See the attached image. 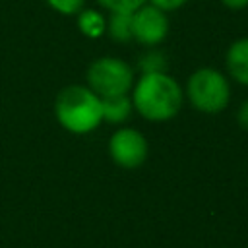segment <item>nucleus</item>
I'll return each mask as SVG.
<instances>
[{"mask_svg":"<svg viewBox=\"0 0 248 248\" xmlns=\"http://www.w3.org/2000/svg\"><path fill=\"white\" fill-rule=\"evenodd\" d=\"M184 101L182 87L167 72L141 74L134 81L132 105L134 108L151 122H165L178 114Z\"/></svg>","mask_w":248,"mask_h":248,"instance_id":"obj_1","label":"nucleus"},{"mask_svg":"<svg viewBox=\"0 0 248 248\" xmlns=\"http://www.w3.org/2000/svg\"><path fill=\"white\" fill-rule=\"evenodd\" d=\"M54 114L64 130L89 134L103 120L101 97L85 85H68L54 99Z\"/></svg>","mask_w":248,"mask_h":248,"instance_id":"obj_2","label":"nucleus"},{"mask_svg":"<svg viewBox=\"0 0 248 248\" xmlns=\"http://www.w3.org/2000/svg\"><path fill=\"white\" fill-rule=\"evenodd\" d=\"M186 97L196 110L205 114H217L229 105L231 87L227 78L219 70L200 68L188 78Z\"/></svg>","mask_w":248,"mask_h":248,"instance_id":"obj_3","label":"nucleus"},{"mask_svg":"<svg viewBox=\"0 0 248 248\" xmlns=\"http://www.w3.org/2000/svg\"><path fill=\"white\" fill-rule=\"evenodd\" d=\"M87 87L101 99L128 95L134 87V70L116 56L97 58L87 68Z\"/></svg>","mask_w":248,"mask_h":248,"instance_id":"obj_4","label":"nucleus"},{"mask_svg":"<svg viewBox=\"0 0 248 248\" xmlns=\"http://www.w3.org/2000/svg\"><path fill=\"white\" fill-rule=\"evenodd\" d=\"M110 159L122 169H138L145 163L149 145L136 128H118L108 140Z\"/></svg>","mask_w":248,"mask_h":248,"instance_id":"obj_5","label":"nucleus"},{"mask_svg":"<svg viewBox=\"0 0 248 248\" xmlns=\"http://www.w3.org/2000/svg\"><path fill=\"white\" fill-rule=\"evenodd\" d=\"M169 33V19L163 10L153 4H143L132 14V35L143 46H155L165 41Z\"/></svg>","mask_w":248,"mask_h":248,"instance_id":"obj_6","label":"nucleus"},{"mask_svg":"<svg viewBox=\"0 0 248 248\" xmlns=\"http://www.w3.org/2000/svg\"><path fill=\"white\" fill-rule=\"evenodd\" d=\"M225 64L231 78H234L242 85H248V37L236 39L227 48Z\"/></svg>","mask_w":248,"mask_h":248,"instance_id":"obj_7","label":"nucleus"},{"mask_svg":"<svg viewBox=\"0 0 248 248\" xmlns=\"http://www.w3.org/2000/svg\"><path fill=\"white\" fill-rule=\"evenodd\" d=\"M134 105H132V99L128 95H116V97H105L101 99V110H103V120L107 122H124L130 112H132Z\"/></svg>","mask_w":248,"mask_h":248,"instance_id":"obj_8","label":"nucleus"},{"mask_svg":"<svg viewBox=\"0 0 248 248\" xmlns=\"http://www.w3.org/2000/svg\"><path fill=\"white\" fill-rule=\"evenodd\" d=\"M107 33L112 41L126 43L134 39L132 35V14H110L107 19Z\"/></svg>","mask_w":248,"mask_h":248,"instance_id":"obj_9","label":"nucleus"},{"mask_svg":"<svg viewBox=\"0 0 248 248\" xmlns=\"http://www.w3.org/2000/svg\"><path fill=\"white\" fill-rule=\"evenodd\" d=\"M78 27L83 35H87L91 39H97L107 31V21L95 10H81L79 16H78Z\"/></svg>","mask_w":248,"mask_h":248,"instance_id":"obj_10","label":"nucleus"},{"mask_svg":"<svg viewBox=\"0 0 248 248\" xmlns=\"http://www.w3.org/2000/svg\"><path fill=\"white\" fill-rule=\"evenodd\" d=\"M110 14H134L147 0H97Z\"/></svg>","mask_w":248,"mask_h":248,"instance_id":"obj_11","label":"nucleus"},{"mask_svg":"<svg viewBox=\"0 0 248 248\" xmlns=\"http://www.w3.org/2000/svg\"><path fill=\"white\" fill-rule=\"evenodd\" d=\"M165 56L161 52H147L140 60L141 74H155V72H165Z\"/></svg>","mask_w":248,"mask_h":248,"instance_id":"obj_12","label":"nucleus"},{"mask_svg":"<svg viewBox=\"0 0 248 248\" xmlns=\"http://www.w3.org/2000/svg\"><path fill=\"white\" fill-rule=\"evenodd\" d=\"M46 2L52 10H56L58 14H64V16L79 14L85 4V0H46Z\"/></svg>","mask_w":248,"mask_h":248,"instance_id":"obj_13","label":"nucleus"},{"mask_svg":"<svg viewBox=\"0 0 248 248\" xmlns=\"http://www.w3.org/2000/svg\"><path fill=\"white\" fill-rule=\"evenodd\" d=\"M186 2H188V0H149V4H153V6L159 8V10H163L165 14L182 8Z\"/></svg>","mask_w":248,"mask_h":248,"instance_id":"obj_14","label":"nucleus"},{"mask_svg":"<svg viewBox=\"0 0 248 248\" xmlns=\"http://www.w3.org/2000/svg\"><path fill=\"white\" fill-rule=\"evenodd\" d=\"M236 118H238V124H240L244 130H248V99L240 105V108H238V112H236Z\"/></svg>","mask_w":248,"mask_h":248,"instance_id":"obj_15","label":"nucleus"},{"mask_svg":"<svg viewBox=\"0 0 248 248\" xmlns=\"http://www.w3.org/2000/svg\"><path fill=\"white\" fill-rule=\"evenodd\" d=\"M221 2H223V6H227L231 10H242L248 6V0H221Z\"/></svg>","mask_w":248,"mask_h":248,"instance_id":"obj_16","label":"nucleus"}]
</instances>
